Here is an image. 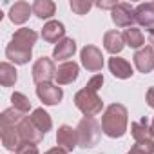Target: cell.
<instances>
[{"label":"cell","mask_w":154,"mask_h":154,"mask_svg":"<svg viewBox=\"0 0 154 154\" xmlns=\"http://www.w3.org/2000/svg\"><path fill=\"white\" fill-rule=\"evenodd\" d=\"M38 35L29 29V27H20L15 31L11 42L6 47V56L15 63V65H26L31 60L33 54V45L36 44Z\"/></svg>","instance_id":"cell-1"},{"label":"cell","mask_w":154,"mask_h":154,"mask_svg":"<svg viewBox=\"0 0 154 154\" xmlns=\"http://www.w3.org/2000/svg\"><path fill=\"white\" fill-rule=\"evenodd\" d=\"M129 125V112L127 107L122 103H111L102 116V131L109 138H122L127 132Z\"/></svg>","instance_id":"cell-2"},{"label":"cell","mask_w":154,"mask_h":154,"mask_svg":"<svg viewBox=\"0 0 154 154\" xmlns=\"http://www.w3.org/2000/svg\"><path fill=\"white\" fill-rule=\"evenodd\" d=\"M102 123H98L96 118L84 116L78 125H76V134H78V147L82 149H91L96 147L100 138H102Z\"/></svg>","instance_id":"cell-3"},{"label":"cell","mask_w":154,"mask_h":154,"mask_svg":"<svg viewBox=\"0 0 154 154\" xmlns=\"http://www.w3.org/2000/svg\"><path fill=\"white\" fill-rule=\"evenodd\" d=\"M74 107L78 109L84 116L94 118L96 114L102 112L103 102H102V98L98 96V93H94V91L84 87V89H80L78 93L74 94Z\"/></svg>","instance_id":"cell-4"},{"label":"cell","mask_w":154,"mask_h":154,"mask_svg":"<svg viewBox=\"0 0 154 154\" xmlns=\"http://www.w3.org/2000/svg\"><path fill=\"white\" fill-rule=\"evenodd\" d=\"M31 74H33V82H35L36 85L51 84V80H54V78H56L54 60H53V58H49V56H40V58L33 63Z\"/></svg>","instance_id":"cell-5"},{"label":"cell","mask_w":154,"mask_h":154,"mask_svg":"<svg viewBox=\"0 0 154 154\" xmlns=\"http://www.w3.org/2000/svg\"><path fill=\"white\" fill-rule=\"evenodd\" d=\"M80 60L89 72H98L103 67V54L96 45H85L80 51Z\"/></svg>","instance_id":"cell-6"},{"label":"cell","mask_w":154,"mask_h":154,"mask_svg":"<svg viewBox=\"0 0 154 154\" xmlns=\"http://www.w3.org/2000/svg\"><path fill=\"white\" fill-rule=\"evenodd\" d=\"M111 18L114 22L116 27H132V24L136 22V17H134V8L127 2H118L116 8L111 11Z\"/></svg>","instance_id":"cell-7"},{"label":"cell","mask_w":154,"mask_h":154,"mask_svg":"<svg viewBox=\"0 0 154 154\" xmlns=\"http://www.w3.org/2000/svg\"><path fill=\"white\" fill-rule=\"evenodd\" d=\"M36 96L40 98V102L44 105H58L63 98V91L62 87L54 85V84H42L36 85Z\"/></svg>","instance_id":"cell-8"},{"label":"cell","mask_w":154,"mask_h":154,"mask_svg":"<svg viewBox=\"0 0 154 154\" xmlns=\"http://www.w3.org/2000/svg\"><path fill=\"white\" fill-rule=\"evenodd\" d=\"M56 143L65 152H72L76 147H78V134H76V129H72L71 125H60L58 131H56Z\"/></svg>","instance_id":"cell-9"},{"label":"cell","mask_w":154,"mask_h":154,"mask_svg":"<svg viewBox=\"0 0 154 154\" xmlns=\"http://www.w3.org/2000/svg\"><path fill=\"white\" fill-rule=\"evenodd\" d=\"M80 74V67L76 62H63L56 67V85H67V84H72L76 82Z\"/></svg>","instance_id":"cell-10"},{"label":"cell","mask_w":154,"mask_h":154,"mask_svg":"<svg viewBox=\"0 0 154 154\" xmlns=\"http://www.w3.org/2000/svg\"><path fill=\"white\" fill-rule=\"evenodd\" d=\"M18 132H20V136H22V141H27V143H40L42 140H44V132L33 123V120L29 118V116H26L20 123H18Z\"/></svg>","instance_id":"cell-11"},{"label":"cell","mask_w":154,"mask_h":154,"mask_svg":"<svg viewBox=\"0 0 154 154\" xmlns=\"http://www.w3.org/2000/svg\"><path fill=\"white\" fill-rule=\"evenodd\" d=\"M132 58H134V67L140 72L149 74L154 69V49L150 45H145V47L138 49Z\"/></svg>","instance_id":"cell-12"},{"label":"cell","mask_w":154,"mask_h":154,"mask_svg":"<svg viewBox=\"0 0 154 154\" xmlns=\"http://www.w3.org/2000/svg\"><path fill=\"white\" fill-rule=\"evenodd\" d=\"M0 136H2V145L8 150H15L22 143V136L18 132V125H0Z\"/></svg>","instance_id":"cell-13"},{"label":"cell","mask_w":154,"mask_h":154,"mask_svg":"<svg viewBox=\"0 0 154 154\" xmlns=\"http://www.w3.org/2000/svg\"><path fill=\"white\" fill-rule=\"evenodd\" d=\"M42 38L47 44H58L60 40L65 38V27H63V24L58 22V20H49L42 27Z\"/></svg>","instance_id":"cell-14"},{"label":"cell","mask_w":154,"mask_h":154,"mask_svg":"<svg viewBox=\"0 0 154 154\" xmlns=\"http://www.w3.org/2000/svg\"><path fill=\"white\" fill-rule=\"evenodd\" d=\"M134 17L136 22L145 27V29H152L154 27V2H145V4H138L134 8Z\"/></svg>","instance_id":"cell-15"},{"label":"cell","mask_w":154,"mask_h":154,"mask_svg":"<svg viewBox=\"0 0 154 154\" xmlns=\"http://www.w3.org/2000/svg\"><path fill=\"white\" fill-rule=\"evenodd\" d=\"M109 71L112 72L114 78H120V80H127V78H131V76L134 74L132 65L125 58H120V56L109 58Z\"/></svg>","instance_id":"cell-16"},{"label":"cell","mask_w":154,"mask_h":154,"mask_svg":"<svg viewBox=\"0 0 154 154\" xmlns=\"http://www.w3.org/2000/svg\"><path fill=\"white\" fill-rule=\"evenodd\" d=\"M125 47V40H123V33L120 31H107L103 35V49L107 53H111L112 56L120 54Z\"/></svg>","instance_id":"cell-17"},{"label":"cell","mask_w":154,"mask_h":154,"mask_svg":"<svg viewBox=\"0 0 154 154\" xmlns=\"http://www.w3.org/2000/svg\"><path fill=\"white\" fill-rule=\"evenodd\" d=\"M74 53H76V42L72 38H63L54 45L53 58L56 62H69V58H72Z\"/></svg>","instance_id":"cell-18"},{"label":"cell","mask_w":154,"mask_h":154,"mask_svg":"<svg viewBox=\"0 0 154 154\" xmlns=\"http://www.w3.org/2000/svg\"><path fill=\"white\" fill-rule=\"evenodd\" d=\"M33 13V6H29L27 2H15L9 9V20L17 26H22L29 20Z\"/></svg>","instance_id":"cell-19"},{"label":"cell","mask_w":154,"mask_h":154,"mask_svg":"<svg viewBox=\"0 0 154 154\" xmlns=\"http://www.w3.org/2000/svg\"><path fill=\"white\" fill-rule=\"evenodd\" d=\"M131 134L134 138V143H143V141L154 140L152 134H150V125H149V122H147L145 116L140 122H132L131 123Z\"/></svg>","instance_id":"cell-20"},{"label":"cell","mask_w":154,"mask_h":154,"mask_svg":"<svg viewBox=\"0 0 154 154\" xmlns=\"http://www.w3.org/2000/svg\"><path fill=\"white\" fill-rule=\"evenodd\" d=\"M56 13V4L51 0H35L33 2V15H36L40 20L53 18Z\"/></svg>","instance_id":"cell-21"},{"label":"cell","mask_w":154,"mask_h":154,"mask_svg":"<svg viewBox=\"0 0 154 154\" xmlns=\"http://www.w3.org/2000/svg\"><path fill=\"white\" fill-rule=\"evenodd\" d=\"M29 118L33 120V123L44 132V134H47L49 131H51V127H53V120H51V116L42 109V107H38V109H35L31 114H29Z\"/></svg>","instance_id":"cell-22"},{"label":"cell","mask_w":154,"mask_h":154,"mask_svg":"<svg viewBox=\"0 0 154 154\" xmlns=\"http://www.w3.org/2000/svg\"><path fill=\"white\" fill-rule=\"evenodd\" d=\"M17 78H18V74H17V69L13 63H9V62L0 63V84L4 87H13L17 84Z\"/></svg>","instance_id":"cell-23"},{"label":"cell","mask_w":154,"mask_h":154,"mask_svg":"<svg viewBox=\"0 0 154 154\" xmlns=\"http://www.w3.org/2000/svg\"><path fill=\"white\" fill-rule=\"evenodd\" d=\"M123 40H125V45H129L131 49H140L145 44V36H143V33L138 27L125 29L123 31Z\"/></svg>","instance_id":"cell-24"},{"label":"cell","mask_w":154,"mask_h":154,"mask_svg":"<svg viewBox=\"0 0 154 154\" xmlns=\"http://www.w3.org/2000/svg\"><path fill=\"white\" fill-rule=\"evenodd\" d=\"M24 118H26V114H22L15 107H9L0 114V125H18Z\"/></svg>","instance_id":"cell-25"},{"label":"cell","mask_w":154,"mask_h":154,"mask_svg":"<svg viewBox=\"0 0 154 154\" xmlns=\"http://www.w3.org/2000/svg\"><path fill=\"white\" fill-rule=\"evenodd\" d=\"M11 103H13V107H15L17 111H20L22 114H27V112L31 111V102H29V98H27L26 94H22V93H13V94H11Z\"/></svg>","instance_id":"cell-26"},{"label":"cell","mask_w":154,"mask_h":154,"mask_svg":"<svg viewBox=\"0 0 154 154\" xmlns=\"http://www.w3.org/2000/svg\"><path fill=\"white\" fill-rule=\"evenodd\" d=\"M71 9L76 13V15H87L89 9L93 8V2H89V0H71Z\"/></svg>","instance_id":"cell-27"},{"label":"cell","mask_w":154,"mask_h":154,"mask_svg":"<svg viewBox=\"0 0 154 154\" xmlns=\"http://www.w3.org/2000/svg\"><path fill=\"white\" fill-rule=\"evenodd\" d=\"M127 154H154V140L143 141V143H134Z\"/></svg>","instance_id":"cell-28"},{"label":"cell","mask_w":154,"mask_h":154,"mask_svg":"<svg viewBox=\"0 0 154 154\" xmlns=\"http://www.w3.org/2000/svg\"><path fill=\"white\" fill-rule=\"evenodd\" d=\"M17 154H40L38 147L35 143H27V141H22L20 147L17 149Z\"/></svg>","instance_id":"cell-29"},{"label":"cell","mask_w":154,"mask_h":154,"mask_svg":"<svg viewBox=\"0 0 154 154\" xmlns=\"http://www.w3.org/2000/svg\"><path fill=\"white\" fill-rule=\"evenodd\" d=\"M103 85V74H94L93 78L87 82V89H91V91H94V93H98V89Z\"/></svg>","instance_id":"cell-30"},{"label":"cell","mask_w":154,"mask_h":154,"mask_svg":"<svg viewBox=\"0 0 154 154\" xmlns=\"http://www.w3.org/2000/svg\"><path fill=\"white\" fill-rule=\"evenodd\" d=\"M145 100H147V105L150 109H154V87H149V91L145 94Z\"/></svg>","instance_id":"cell-31"},{"label":"cell","mask_w":154,"mask_h":154,"mask_svg":"<svg viewBox=\"0 0 154 154\" xmlns=\"http://www.w3.org/2000/svg\"><path fill=\"white\" fill-rule=\"evenodd\" d=\"M116 4H118V2H96V6H98L100 9H111V11L116 8Z\"/></svg>","instance_id":"cell-32"},{"label":"cell","mask_w":154,"mask_h":154,"mask_svg":"<svg viewBox=\"0 0 154 154\" xmlns=\"http://www.w3.org/2000/svg\"><path fill=\"white\" fill-rule=\"evenodd\" d=\"M44 154H69V152H65V150L60 149V147H53V149H49V150L44 152Z\"/></svg>","instance_id":"cell-33"},{"label":"cell","mask_w":154,"mask_h":154,"mask_svg":"<svg viewBox=\"0 0 154 154\" xmlns=\"http://www.w3.org/2000/svg\"><path fill=\"white\" fill-rule=\"evenodd\" d=\"M149 42H150V44L154 45V27H152V29L149 31Z\"/></svg>","instance_id":"cell-34"},{"label":"cell","mask_w":154,"mask_h":154,"mask_svg":"<svg viewBox=\"0 0 154 154\" xmlns=\"http://www.w3.org/2000/svg\"><path fill=\"white\" fill-rule=\"evenodd\" d=\"M150 134H152V138H154V118H152V122H150Z\"/></svg>","instance_id":"cell-35"}]
</instances>
